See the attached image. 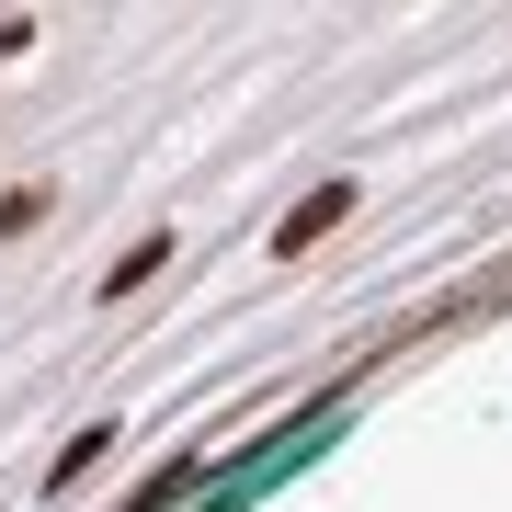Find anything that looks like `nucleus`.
Wrapping results in <instances>:
<instances>
[{
    "label": "nucleus",
    "mask_w": 512,
    "mask_h": 512,
    "mask_svg": "<svg viewBox=\"0 0 512 512\" xmlns=\"http://www.w3.org/2000/svg\"><path fill=\"white\" fill-rule=\"evenodd\" d=\"M23 46H35V23H23V12H0V57H23Z\"/></svg>",
    "instance_id": "nucleus-4"
},
{
    "label": "nucleus",
    "mask_w": 512,
    "mask_h": 512,
    "mask_svg": "<svg viewBox=\"0 0 512 512\" xmlns=\"http://www.w3.org/2000/svg\"><path fill=\"white\" fill-rule=\"evenodd\" d=\"M160 262H171V228H148L137 251H126V262H114V274H103V296H137L148 274H160Z\"/></svg>",
    "instance_id": "nucleus-2"
},
{
    "label": "nucleus",
    "mask_w": 512,
    "mask_h": 512,
    "mask_svg": "<svg viewBox=\"0 0 512 512\" xmlns=\"http://www.w3.org/2000/svg\"><path fill=\"white\" fill-rule=\"evenodd\" d=\"M342 217H353V183H319V194H308V205H296V217L274 228V251H285V262H296V251H319V239L342 228Z\"/></svg>",
    "instance_id": "nucleus-1"
},
{
    "label": "nucleus",
    "mask_w": 512,
    "mask_h": 512,
    "mask_svg": "<svg viewBox=\"0 0 512 512\" xmlns=\"http://www.w3.org/2000/svg\"><path fill=\"white\" fill-rule=\"evenodd\" d=\"M23 228H46V183H12V194H0V239H23Z\"/></svg>",
    "instance_id": "nucleus-3"
}]
</instances>
